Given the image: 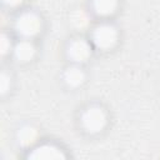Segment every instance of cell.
<instances>
[{"label": "cell", "instance_id": "cell-1", "mask_svg": "<svg viewBox=\"0 0 160 160\" xmlns=\"http://www.w3.org/2000/svg\"><path fill=\"white\" fill-rule=\"evenodd\" d=\"M79 126L88 135H99L109 125V112L99 102H90L79 114Z\"/></svg>", "mask_w": 160, "mask_h": 160}, {"label": "cell", "instance_id": "cell-2", "mask_svg": "<svg viewBox=\"0 0 160 160\" xmlns=\"http://www.w3.org/2000/svg\"><path fill=\"white\" fill-rule=\"evenodd\" d=\"M89 39L95 50L106 52L114 50L119 44L120 31L110 20H100L90 29Z\"/></svg>", "mask_w": 160, "mask_h": 160}, {"label": "cell", "instance_id": "cell-3", "mask_svg": "<svg viewBox=\"0 0 160 160\" xmlns=\"http://www.w3.org/2000/svg\"><path fill=\"white\" fill-rule=\"evenodd\" d=\"M12 28L19 39L35 40L44 30V20L35 10H21L15 16Z\"/></svg>", "mask_w": 160, "mask_h": 160}, {"label": "cell", "instance_id": "cell-4", "mask_svg": "<svg viewBox=\"0 0 160 160\" xmlns=\"http://www.w3.org/2000/svg\"><path fill=\"white\" fill-rule=\"evenodd\" d=\"M95 49L89 38L81 35L72 36L65 45V56L70 64L85 65L92 56Z\"/></svg>", "mask_w": 160, "mask_h": 160}, {"label": "cell", "instance_id": "cell-5", "mask_svg": "<svg viewBox=\"0 0 160 160\" xmlns=\"http://www.w3.org/2000/svg\"><path fill=\"white\" fill-rule=\"evenodd\" d=\"M38 52V48L35 45V40L30 39H18L15 41L11 56L18 64H29L31 62Z\"/></svg>", "mask_w": 160, "mask_h": 160}, {"label": "cell", "instance_id": "cell-6", "mask_svg": "<svg viewBox=\"0 0 160 160\" xmlns=\"http://www.w3.org/2000/svg\"><path fill=\"white\" fill-rule=\"evenodd\" d=\"M88 75L84 69V65L70 64L64 68L61 72V81L69 89H79L86 82Z\"/></svg>", "mask_w": 160, "mask_h": 160}, {"label": "cell", "instance_id": "cell-7", "mask_svg": "<svg viewBox=\"0 0 160 160\" xmlns=\"http://www.w3.org/2000/svg\"><path fill=\"white\" fill-rule=\"evenodd\" d=\"M120 8V0H90V12L100 20H110Z\"/></svg>", "mask_w": 160, "mask_h": 160}, {"label": "cell", "instance_id": "cell-8", "mask_svg": "<svg viewBox=\"0 0 160 160\" xmlns=\"http://www.w3.org/2000/svg\"><path fill=\"white\" fill-rule=\"evenodd\" d=\"M28 158L30 159H64L66 158L64 150L55 142H40L30 148Z\"/></svg>", "mask_w": 160, "mask_h": 160}, {"label": "cell", "instance_id": "cell-9", "mask_svg": "<svg viewBox=\"0 0 160 160\" xmlns=\"http://www.w3.org/2000/svg\"><path fill=\"white\" fill-rule=\"evenodd\" d=\"M38 129L32 125H24L18 130V142L22 148H32L38 141Z\"/></svg>", "mask_w": 160, "mask_h": 160}, {"label": "cell", "instance_id": "cell-10", "mask_svg": "<svg viewBox=\"0 0 160 160\" xmlns=\"http://www.w3.org/2000/svg\"><path fill=\"white\" fill-rule=\"evenodd\" d=\"M12 88V75L11 72L6 71V69H4L1 71L0 75V92L2 96H5L8 92H10Z\"/></svg>", "mask_w": 160, "mask_h": 160}, {"label": "cell", "instance_id": "cell-11", "mask_svg": "<svg viewBox=\"0 0 160 160\" xmlns=\"http://www.w3.org/2000/svg\"><path fill=\"white\" fill-rule=\"evenodd\" d=\"M15 41L11 40V36L6 32L1 34V40H0V50H1V55L6 56V55H11L12 52V48H14Z\"/></svg>", "mask_w": 160, "mask_h": 160}, {"label": "cell", "instance_id": "cell-12", "mask_svg": "<svg viewBox=\"0 0 160 160\" xmlns=\"http://www.w3.org/2000/svg\"><path fill=\"white\" fill-rule=\"evenodd\" d=\"M1 1H2V5L9 9H19L25 2V0H1Z\"/></svg>", "mask_w": 160, "mask_h": 160}]
</instances>
